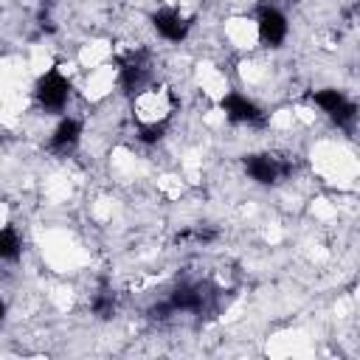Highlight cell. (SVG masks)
Segmentation results:
<instances>
[{
    "label": "cell",
    "instance_id": "obj_1",
    "mask_svg": "<svg viewBox=\"0 0 360 360\" xmlns=\"http://www.w3.org/2000/svg\"><path fill=\"white\" fill-rule=\"evenodd\" d=\"M172 315L191 312V315H214L222 309V290L214 281H183L177 284L169 298L163 301Z\"/></svg>",
    "mask_w": 360,
    "mask_h": 360
},
{
    "label": "cell",
    "instance_id": "obj_2",
    "mask_svg": "<svg viewBox=\"0 0 360 360\" xmlns=\"http://www.w3.org/2000/svg\"><path fill=\"white\" fill-rule=\"evenodd\" d=\"M118 84L129 98H141L152 87V53L146 48L129 51L118 59Z\"/></svg>",
    "mask_w": 360,
    "mask_h": 360
},
{
    "label": "cell",
    "instance_id": "obj_3",
    "mask_svg": "<svg viewBox=\"0 0 360 360\" xmlns=\"http://www.w3.org/2000/svg\"><path fill=\"white\" fill-rule=\"evenodd\" d=\"M242 166H245V174L259 186H276V183H281L284 177L292 174V160H287L281 155H273V152L245 155Z\"/></svg>",
    "mask_w": 360,
    "mask_h": 360
},
{
    "label": "cell",
    "instance_id": "obj_4",
    "mask_svg": "<svg viewBox=\"0 0 360 360\" xmlns=\"http://www.w3.org/2000/svg\"><path fill=\"white\" fill-rule=\"evenodd\" d=\"M70 79L59 70V68H51V70H45L39 79H37V84H34V98H37V104L45 110V112H62L65 107H68V101H70Z\"/></svg>",
    "mask_w": 360,
    "mask_h": 360
},
{
    "label": "cell",
    "instance_id": "obj_5",
    "mask_svg": "<svg viewBox=\"0 0 360 360\" xmlns=\"http://www.w3.org/2000/svg\"><path fill=\"white\" fill-rule=\"evenodd\" d=\"M309 98H312V104H318L338 127H343V129H352V127H354L357 104H354L346 93L335 90V87H323V90H315Z\"/></svg>",
    "mask_w": 360,
    "mask_h": 360
},
{
    "label": "cell",
    "instance_id": "obj_6",
    "mask_svg": "<svg viewBox=\"0 0 360 360\" xmlns=\"http://www.w3.org/2000/svg\"><path fill=\"white\" fill-rule=\"evenodd\" d=\"M256 31H259L262 45L278 48V45L287 39V34H290V25H287L284 11L276 8V6H267V3L259 6V8H256Z\"/></svg>",
    "mask_w": 360,
    "mask_h": 360
},
{
    "label": "cell",
    "instance_id": "obj_7",
    "mask_svg": "<svg viewBox=\"0 0 360 360\" xmlns=\"http://www.w3.org/2000/svg\"><path fill=\"white\" fill-rule=\"evenodd\" d=\"M219 107H222L225 118L233 121V124H250V127H262V124H264L262 107H259L253 98L242 96V93H228V96H222Z\"/></svg>",
    "mask_w": 360,
    "mask_h": 360
},
{
    "label": "cell",
    "instance_id": "obj_8",
    "mask_svg": "<svg viewBox=\"0 0 360 360\" xmlns=\"http://www.w3.org/2000/svg\"><path fill=\"white\" fill-rule=\"evenodd\" d=\"M152 28L169 42H183L191 31V20L183 17L177 8H158L152 11Z\"/></svg>",
    "mask_w": 360,
    "mask_h": 360
},
{
    "label": "cell",
    "instance_id": "obj_9",
    "mask_svg": "<svg viewBox=\"0 0 360 360\" xmlns=\"http://www.w3.org/2000/svg\"><path fill=\"white\" fill-rule=\"evenodd\" d=\"M79 141H82V121L68 115V118H62L56 124V129H53V135L48 141V149L53 155H70L79 146Z\"/></svg>",
    "mask_w": 360,
    "mask_h": 360
},
{
    "label": "cell",
    "instance_id": "obj_10",
    "mask_svg": "<svg viewBox=\"0 0 360 360\" xmlns=\"http://www.w3.org/2000/svg\"><path fill=\"white\" fill-rule=\"evenodd\" d=\"M22 253V242L14 225L0 228V262H17Z\"/></svg>",
    "mask_w": 360,
    "mask_h": 360
},
{
    "label": "cell",
    "instance_id": "obj_11",
    "mask_svg": "<svg viewBox=\"0 0 360 360\" xmlns=\"http://www.w3.org/2000/svg\"><path fill=\"white\" fill-rule=\"evenodd\" d=\"M169 129V115L166 118H155V121H138V141L141 143H158Z\"/></svg>",
    "mask_w": 360,
    "mask_h": 360
},
{
    "label": "cell",
    "instance_id": "obj_12",
    "mask_svg": "<svg viewBox=\"0 0 360 360\" xmlns=\"http://www.w3.org/2000/svg\"><path fill=\"white\" fill-rule=\"evenodd\" d=\"M115 307H118V304H115V292H112V290H98L96 298H93V304H90L93 315L101 318V321L112 318V315H115Z\"/></svg>",
    "mask_w": 360,
    "mask_h": 360
},
{
    "label": "cell",
    "instance_id": "obj_13",
    "mask_svg": "<svg viewBox=\"0 0 360 360\" xmlns=\"http://www.w3.org/2000/svg\"><path fill=\"white\" fill-rule=\"evenodd\" d=\"M3 318H6V304H3V298H0V323H3Z\"/></svg>",
    "mask_w": 360,
    "mask_h": 360
}]
</instances>
